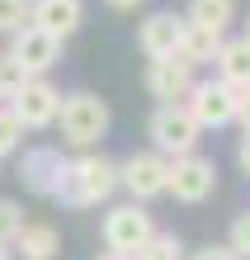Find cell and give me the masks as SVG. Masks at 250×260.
<instances>
[{"label":"cell","mask_w":250,"mask_h":260,"mask_svg":"<svg viewBox=\"0 0 250 260\" xmlns=\"http://www.w3.org/2000/svg\"><path fill=\"white\" fill-rule=\"evenodd\" d=\"M5 104L19 114V123H24L28 133H38V128H52V123H57V114H61V90L48 81V76H28V81L14 90Z\"/></svg>","instance_id":"cell-8"},{"label":"cell","mask_w":250,"mask_h":260,"mask_svg":"<svg viewBox=\"0 0 250 260\" xmlns=\"http://www.w3.org/2000/svg\"><path fill=\"white\" fill-rule=\"evenodd\" d=\"M217 52H222V34H217V28H198V24H189V28H184V38H180V52H175V57H184V62L198 71V67L217 62Z\"/></svg>","instance_id":"cell-16"},{"label":"cell","mask_w":250,"mask_h":260,"mask_svg":"<svg viewBox=\"0 0 250 260\" xmlns=\"http://www.w3.org/2000/svg\"><path fill=\"white\" fill-rule=\"evenodd\" d=\"M0 260H14V246H5V241H0Z\"/></svg>","instance_id":"cell-29"},{"label":"cell","mask_w":250,"mask_h":260,"mask_svg":"<svg viewBox=\"0 0 250 260\" xmlns=\"http://www.w3.org/2000/svg\"><path fill=\"white\" fill-rule=\"evenodd\" d=\"M165 175H170V156H161V151H132L128 161H118V189H128L137 204L161 199Z\"/></svg>","instance_id":"cell-9"},{"label":"cell","mask_w":250,"mask_h":260,"mask_svg":"<svg viewBox=\"0 0 250 260\" xmlns=\"http://www.w3.org/2000/svg\"><path fill=\"white\" fill-rule=\"evenodd\" d=\"M33 14V0H0V34H19Z\"/></svg>","instance_id":"cell-20"},{"label":"cell","mask_w":250,"mask_h":260,"mask_svg":"<svg viewBox=\"0 0 250 260\" xmlns=\"http://www.w3.org/2000/svg\"><path fill=\"white\" fill-rule=\"evenodd\" d=\"M118 194V161H109L104 151H85V156L71 161L66 171V189H61L57 204L66 208H95L104 199Z\"/></svg>","instance_id":"cell-2"},{"label":"cell","mask_w":250,"mask_h":260,"mask_svg":"<svg viewBox=\"0 0 250 260\" xmlns=\"http://www.w3.org/2000/svg\"><path fill=\"white\" fill-rule=\"evenodd\" d=\"M66 171H71V161L61 156V147H52V142H38V147L19 151V180H24V189L38 194V199H61Z\"/></svg>","instance_id":"cell-4"},{"label":"cell","mask_w":250,"mask_h":260,"mask_svg":"<svg viewBox=\"0 0 250 260\" xmlns=\"http://www.w3.org/2000/svg\"><path fill=\"white\" fill-rule=\"evenodd\" d=\"M189 114L198 118V128L208 133V128H231L241 118V90L236 85H227L222 76L217 81H194V90H189Z\"/></svg>","instance_id":"cell-6"},{"label":"cell","mask_w":250,"mask_h":260,"mask_svg":"<svg viewBox=\"0 0 250 260\" xmlns=\"http://www.w3.org/2000/svg\"><path fill=\"white\" fill-rule=\"evenodd\" d=\"M10 246H14L19 260H57L61 237H57V227H48V222H24V232L14 237Z\"/></svg>","instance_id":"cell-14"},{"label":"cell","mask_w":250,"mask_h":260,"mask_svg":"<svg viewBox=\"0 0 250 260\" xmlns=\"http://www.w3.org/2000/svg\"><path fill=\"white\" fill-rule=\"evenodd\" d=\"M109 104L90 90H71L61 95V114H57V133H61V147H76V151H95L104 137H109Z\"/></svg>","instance_id":"cell-1"},{"label":"cell","mask_w":250,"mask_h":260,"mask_svg":"<svg viewBox=\"0 0 250 260\" xmlns=\"http://www.w3.org/2000/svg\"><path fill=\"white\" fill-rule=\"evenodd\" d=\"M227 246L236 251L241 260H250V208L236 213V222H231V232H227Z\"/></svg>","instance_id":"cell-23"},{"label":"cell","mask_w":250,"mask_h":260,"mask_svg":"<svg viewBox=\"0 0 250 260\" xmlns=\"http://www.w3.org/2000/svg\"><path fill=\"white\" fill-rule=\"evenodd\" d=\"M189 260H241L231 246H203V251H194Z\"/></svg>","instance_id":"cell-24"},{"label":"cell","mask_w":250,"mask_h":260,"mask_svg":"<svg viewBox=\"0 0 250 260\" xmlns=\"http://www.w3.org/2000/svg\"><path fill=\"white\" fill-rule=\"evenodd\" d=\"M24 81H28V71H24L19 62H14L10 52H0V100H10L14 90L24 85Z\"/></svg>","instance_id":"cell-22"},{"label":"cell","mask_w":250,"mask_h":260,"mask_svg":"<svg viewBox=\"0 0 250 260\" xmlns=\"http://www.w3.org/2000/svg\"><path fill=\"white\" fill-rule=\"evenodd\" d=\"M245 38H250V19H245Z\"/></svg>","instance_id":"cell-30"},{"label":"cell","mask_w":250,"mask_h":260,"mask_svg":"<svg viewBox=\"0 0 250 260\" xmlns=\"http://www.w3.org/2000/svg\"><path fill=\"white\" fill-rule=\"evenodd\" d=\"M236 166H241V175H250V133L236 142Z\"/></svg>","instance_id":"cell-25"},{"label":"cell","mask_w":250,"mask_h":260,"mask_svg":"<svg viewBox=\"0 0 250 260\" xmlns=\"http://www.w3.org/2000/svg\"><path fill=\"white\" fill-rule=\"evenodd\" d=\"M95 260H132V255H118V251H99Z\"/></svg>","instance_id":"cell-28"},{"label":"cell","mask_w":250,"mask_h":260,"mask_svg":"<svg viewBox=\"0 0 250 260\" xmlns=\"http://www.w3.org/2000/svg\"><path fill=\"white\" fill-rule=\"evenodd\" d=\"M109 10H118V14H128V10H137V5H147V0H104Z\"/></svg>","instance_id":"cell-27"},{"label":"cell","mask_w":250,"mask_h":260,"mask_svg":"<svg viewBox=\"0 0 250 260\" xmlns=\"http://www.w3.org/2000/svg\"><path fill=\"white\" fill-rule=\"evenodd\" d=\"M132 260H184V241H180V232H151V241Z\"/></svg>","instance_id":"cell-18"},{"label":"cell","mask_w":250,"mask_h":260,"mask_svg":"<svg viewBox=\"0 0 250 260\" xmlns=\"http://www.w3.org/2000/svg\"><path fill=\"white\" fill-rule=\"evenodd\" d=\"M0 104H5V100H0Z\"/></svg>","instance_id":"cell-31"},{"label":"cell","mask_w":250,"mask_h":260,"mask_svg":"<svg viewBox=\"0 0 250 260\" xmlns=\"http://www.w3.org/2000/svg\"><path fill=\"white\" fill-rule=\"evenodd\" d=\"M184 28H189V19H184V14H175V10H156V14H147V19L137 24V48H142L147 57H175Z\"/></svg>","instance_id":"cell-12"},{"label":"cell","mask_w":250,"mask_h":260,"mask_svg":"<svg viewBox=\"0 0 250 260\" xmlns=\"http://www.w3.org/2000/svg\"><path fill=\"white\" fill-rule=\"evenodd\" d=\"M151 232H156V222H151L147 204H137V199L114 204V208L104 213V222H99L104 251H118V255H137V251L151 241Z\"/></svg>","instance_id":"cell-3"},{"label":"cell","mask_w":250,"mask_h":260,"mask_svg":"<svg viewBox=\"0 0 250 260\" xmlns=\"http://www.w3.org/2000/svg\"><path fill=\"white\" fill-rule=\"evenodd\" d=\"M194 90V67L184 57H151L147 62V95L161 104H184Z\"/></svg>","instance_id":"cell-11"},{"label":"cell","mask_w":250,"mask_h":260,"mask_svg":"<svg viewBox=\"0 0 250 260\" xmlns=\"http://www.w3.org/2000/svg\"><path fill=\"white\" fill-rule=\"evenodd\" d=\"M24 123H19V114L10 109V104H0V156H10V151H19L24 147Z\"/></svg>","instance_id":"cell-19"},{"label":"cell","mask_w":250,"mask_h":260,"mask_svg":"<svg viewBox=\"0 0 250 260\" xmlns=\"http://www.w3.org/2000/svg\"><path fill=\"white\" fill-rule=\"evenodd\" d=\"M217 76H222L227 85L245 90L250 85V38H222V52H217Z\"/></svg>","instance_id":"cell-15"},{"label":"cell","mask_w":250,"mask_h":260,"mask_svg":"<svg viewBox=\"0 0 250 260\" xmlns=\"http://www.w3.org/2000/svg\"><path fill=\"white\" fill-rule=\"evenodd\" d=\"M217 189V166L208 156H198V151H189V156H170V175H165V194L175 199V204H203V199H212Z\"/></svg>","instance_id":"cell-7"},{"label":"cell","mask_w":250,"mask_h":260,"mask_svg":"<svg viewBox=\"0 0 250 260\" xmlns=\"http://www.w3.org/2000/svg\"><path fill=\"white\" fill-rule=\"evenodd\" d=\"M28 24L48 28L66 43L76 28L85 24V0H33V14H28Z\"/></svg>","instance_id":"cell-13"},{"label":"cell","mask_w":250,"mask_h":260,"mask_svg":"<svg viewBox=\"0 0 250 260\" xmlns=\"http://www.w3.org/2000/svg\"><path fill=\"white\" fill-rule=\"evenodd\" d=\"M19 232H24V208L14 204V199H0V241L10 246Z\"/></svg>","instance_id":"cell-21"},{"label":"cell","mask_w":250,"mask_h":260,"mask_svg":"<svg viewBox=\"0 0 250 260\" xmlns=\"http://www.w3.org/2000/svg\"><path fill=\"white\" fill-rule=\"evenodd\" d=\"M10 57L28 76H48L61 62V38L48 34V28H38V24H24L19 34H10Z\"/></svg>","instance_id":"cell-10"},{"label":"cell","mask_w":250,"mask_h":260,"mask_svg":"<svg viewBox=\"0 0 250 260\" xmlns=\"http://www.w3.org/2000/svg\"><path fill=\"white\" fill-rule=\"evenodd\" d=\"M184 19L198 24V28H217V34H227V28L236 24V0H189Z\"/></svg>","instance_id":"cell-17"},{"label":"cell","mask_w":250,"mask_h":260,"mask_svg":"<svg viewBox=\"0 0 250 260\" xmlns=\"http://www.w3.org/2000/svg\"><path fill=\"white\" fill-rule=\"evenodd\" d=\"M236 123H241V128L250 133V85L241 90V118H236Z\"/></svg>","instance_id":"cell-26"},{"label":"cell","mask_w":250,"mask_h":260,"mask_svg":"<svg viewBox=\"0 0 250 260\" xmlns=\"http://www.w3.org/2000/svg\"><path fill=\"white\" fill-rule=\"evenodd\" d=\"M151 142L161 156H189L203 142V128L198 118L189 114V104H156L151 114Z\"/></svg>","instance_id":"cell-5"}]
</instances>
